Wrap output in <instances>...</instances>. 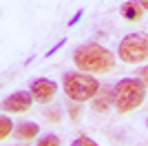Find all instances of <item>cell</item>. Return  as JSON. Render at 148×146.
I'll use <instances>...</instances> for the list:
<instances>
[{"label":"cell","instance_id":"cell-1","mask_svg":"<svg viewBox=\"0 0 148 146\" xmlns=\"http://www.w3.org/2000/svg\"><path fill=\"white\" fill-rule=\"evenodd\" d=\"M73 62L80 71L86 73H108L115 67V55L108 51L106 47L97 42L82 44L73 51Z\"/></svg>","mask_w":148,"mask_h":146},{"label":"cell","instance_id":"cell-5","mask_svg":"<svg viewBox=\"0 0 148 146\" xmlns=\"http://www.w3.org/2000/svg\"><path fill=\"white\" fill-rule=\"evenodd\" d=\"M29 91H31V95H33L36 102L47 104V102H51L53 95L58 93V84L53 82V80H49V78H38V80L31 82Z\"/></svg>","mask_w":148,"mask_h":146},{"label":"cell","instance_id":"cell-13","mask_svg":"<svg viewBox=\"0 0 148 146\" xmlns=\"http://www.w3.org/2000/svg\"><path fill=\"white\" fill-rule=\"evenodd\" d=\"M80 113H82L80 102H75V104H71V106H69V115H71V120H77V117H80Z\"/></svg>","mask_w":148,"mask_h":146},{"label":"cell","instance_id":"cell-9","mask_svg":"<svg viewBox=\"0 0 148 146\" xmlns=\"http://www.w3.org/2000/svg\"><path fill=\"white\" fill-rule=\"evenodd\" d=\"M93 109H95V111H99V113L108 109V91H104V93L99 91V93H97L95 102H93Z\"/></svg>","mask_w":148,"mask_h":146},{"label":"cell","instance_id":"cell-11","mask_svg":"<svg viewBox=\"0 0 148 146\" xmlns=\"http://www.w3.org/2000/svg\"><path fill=\"white\" fill-rule=\"evenodd\" d=\"M38 146H60V140H58V135H44L38 142Z\"/></svg>","mask_w":148,"mask_h":146},{"label":"cell","instance_id":"cell-18","mask_svg":"<svg viewBox=\"0 0 148 146\" xmlns=\"http://www.w3.org/2000/svg\"><path fill=\"white\" fill-rule=\"evenodd\" d=\"M146 126H148V122H146Z\"/></svg>","mask_w":148,"mask_h":146},{"label":"cell","instance_id":"cell-8","mask_svg":"<svg viewBox=\"0 0 148 146\" xmlns=\"http://www.w3.org/2000/svg\"><path fill=\"white\" fill-rule=\"evenodd\" d=\"M38 131H40V126L36 122H20L16 126V137L18 140H33L38 135Z\"/></svg>","mask_w":148,"mask_h":146},{"label":"cell","instance_id":"cell-14","mask_svg":"<svg viewBox=\"0 0 148 146\" xmlns=\"http://www.w3.org/2000/svg\"><path fill=\"white\" fill-rule=\"evenodd\" d=\"M137 80H139L144 86H148V67H142L137 71Z\"/></svg>","mask_w":148,"mask_h":146},{"label":"cell","instance_id":"cell-10","mask_svg":"<svg viewBox=\"0 0 148 146\" xmlns=\"http://www.w3.org/2000/svg\"><path fill=\"white\" fill-rule=\"evenodd\" d=\"M11 131H13V124H11V120H9L7 115H2V117H0V140H7Z\"/></svg>","mask_w":148,"mask_h":146},{"label":"cell","instance_id":"cell-15","mask_svg":"<svg viewBox=\"0 0 148 146\" xmlns=\"http://www.w3.org/2000/svg\"><path fill=\"white\" fill-rule=\"evenodd\" d=\"M82 16H84V11H80V13H75V18L71 20V22H69V27H75V24H77V22H80V20H82Z\"/></svg>","mask_w":148,"mask_h":146},{"label":"cell","instance_id":"cell-6","mask_svg":"<svg viewBox=\"0 0 148 146\" xmlns=\"http://www.w3.org/2000/svg\"><path fill=\"white\" fill-rule=\"evenodd\" d=\"M31 102H33V95H31V91H18L13 93V95H9L2 102V106H5V111H9V113H25V111L31 109Z\"/></svg>","mask_w":148,"mask_h":146},{"label":"cell","instance_id":"cell-2","mask_svg":"<svg viewBox=\"0 0 148 146\" xmlns=\"http://www.w3.org/2000/svg\"><path fill=\"white\" fill-rule=\"evenodd\" d=\"M146 97V86L135 78H124L119 80L113 89V104L119 113H128L137 109Z\"/></svg>","mask_w":148,"mask_h":146},{"label":"cell","instance_id":"cell-17","mask_svg":"<svg viewBox=\"0 0 148 146\" xmlns=\"http://www.w3.org/2000/svg\"><path fill=\"white\" fill-rule=\"evenodd\" d=\"M139 5H142V9H148V0H139Z\"/></svg>","mask_w":148,"mask_h":146},{"label":"cell","instance_id":"cell-3","mask_svg":"<svg viewBox=\"0 0 148 146\" xmlns=\"http://www.w3.org/2000/svg\"><path fill=\"white\" fill-rule=\"evenodd\" d=\"M64 93L73 102H86L99 93V82L86 73H66L64 75Z\"/></svg>","mask_w":148,"mask_h":146},{"label":"cell","instance_id":"cell-7","mask_svg":"<svg viewBox=\"0 0 148 146\" xmlns=\"http://www.w3.org/2000/svg\"><path fill=\"white\" fill-rule=\"evenodd\" d=\"M142 11L144 9H142V5H139V0H128V2H124L122 9H119L124 20H139Z\"/></svg>","mask_w":148,"mask_h":146},{"label":"cell","instance_id":"cell-4","mask_svg":"<svg viewBox=\"0 0 148 146\" xmlns=\"http://www.w3.org/2000/svg\"><path fill=\"white\" fill-rule=\"evenodd\" d=\"M117 58L128 64H139L148 58V36L144 33H128L122 38L117 47Z\"/></svg>","mask_w":148,"mask_h":146},{"label":"cell","instance_id":"cell-16","mask_svg":"<svg viewBox=\"0 0 148 146\" xmlns=\"http://www.w3.org/2000/svg\"><path fill=\"white\" fill-rule=\"evenodd\" d=\"M47 117H49L51 122H58V117H60V113H58V111H49V113H47Z\"/></svg>","mask_w":148,"mask_h":146},{"label":"cell","instance_id":"cell-12","mask_svg":"<svg viewBox=\"0 0 148 146\" xmlns=\"http://www.w3.org/2000/svg\"><path fill=\"white\" fill-rule=\"evenodd\" d=\"M71 146H99V144H95L91 137H84V135H80V137H77V140H75Z\"/></svg>","mask_w":148,"mask_h":146}]
</instances>
